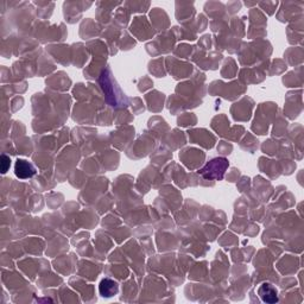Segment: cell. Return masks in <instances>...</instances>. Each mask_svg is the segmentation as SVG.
Listing matches in <instances>:
<instances>
[{
    "instance_id": "cell-1",
    "label": "cell",
    "mask_w": 304,
    "mask_h": 304,
    "mask_svg": "<svg viewBox=\"0 0 304 304\" xmlns=\"http://www.w3.org/2000/svg\"><path fill=\"white\" fill-rule=\"evenodd\" d=\"M228 166V162L224 158H215L212 160L200 171V174L206 178H214V180H221L223 177L224 171Z\"/></svg>"
},
{
    "instance_id": "cell-2",
    "label": "cell",
    "mask_w": 304,
    "mask_h": 304,
    "mask_svg": "<svg viewBox=\"0 0 304 304\" xmlns=\"http://www.w3.org/2000/svg\"><path fill=\"white\" fill-rule=\"evenodd\" d=\"M16 175L19 178H30L36 174V169L32 164L29 163L28 161L18 160L15 166Z\"/></svg>"
},
{
    "instance_id": "cell-3",
    "label": "cell",
    "mask_w": 304,
    "mask_h": 304,
    "mask_svg": "<svg viewBox=\"0 0 304 304\" xmlns=\"http://www.w3.org/2000/svg\"><path fill=\"white\" fill-rule=\"evenodd\" d=\"M258 294H259V296L261 300H263V302H266V303L278 302L277 290H276L271 284L264 283L263 285L259 288V290H258Z\"/></svg>"
},
{
    "instance_id": "cell-4",
    "label": "cell",
    "mask_w": 304,
    "mask_h": 304,
    "mask_svg": "<svg viewBox=\"0 0 304 304\" xmlns=\"http://www.w3.org/2000/svg\"><path fill=\"white\" fill-rule=\"evenodd\" d=\"M99 291H100L101 296L104 297L114 296L118 292V283L110 279V278H105V279L101 280L100 285H99Z\"/></svg>"
},
{
    "instance_id": "cell-5",
    "label": "cell",
    "mask_w": 304,
    "mask_h": 304,
    "mask_svg": "<svg viewBox=\"0 0 304 304\" xmlns=\"http://www.w3.org/2000/svg\"><path fill=\"white\" fill-rule=\"evenodd\" d=\"M10 158L7 157L6 155H2L1 156V172L2 174H5V172L7 171V169L10 167Z\"/></svg>"
}]
</instances>
